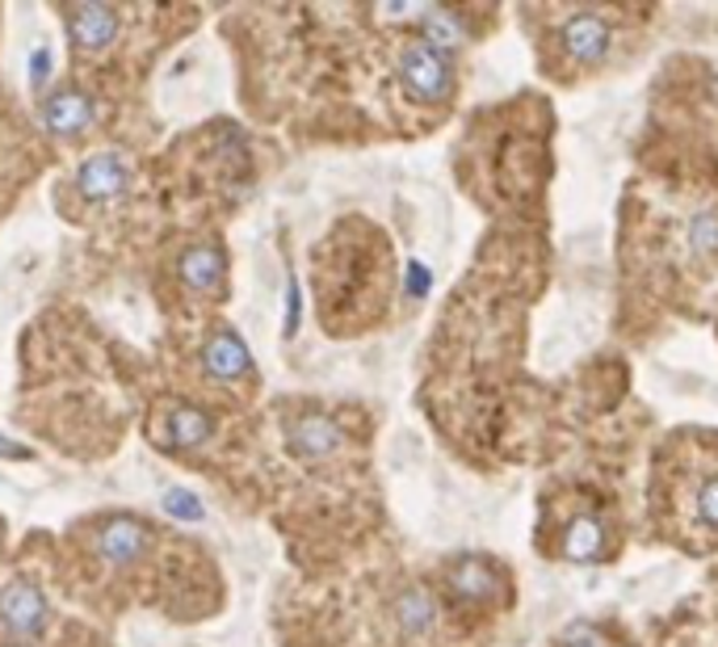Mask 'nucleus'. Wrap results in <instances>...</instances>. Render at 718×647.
Masks as SVG:
<instances>
[{
	"label": "nucleus",
	"instance_id": "1",
	"mask_svg": "<svg viewBox=\"0 0 718 647\" xmlns=\"http://www.w3.org/2000/svg\"><path fill=\"white\" fill-rule=\"evenodd\" d=\"M554 18H559L554 22V47H559V59L568 68L588 72V68L609 59L614 34H618L614 13H605V9H563Z\"/></svg>",
	"mask_w": 718,
	"mask_h": 647
},
{
	"label": "nucleus",
	"instance_id": "2",
	"mask_svg": "<svg viewBox=\"0 0 718 647\" xmlns=\"http://www.w3.org/2000/svg\"><path fill=\"white\" fill-rule=\"evenodd\" d=\"M47 623H51V605L34 580L18 576V580H9L0 589V631L13 644H38L47 635Z\"/></svg>",
	"mask_w": 718,
	"mask_h": 647
},
{
	"label": "nucleus",
	"instance_id": "3",
	"mask_svg": "<svg viewBox=\"0 0 718 647\" xmlns=\"http://www.w3.org/2000/svg\"><path fill=\"white\" fill-rule=\"evenodd\" d=\"M43 126H47V135L55 140H80L89 126L97 122V101L85 89H55V93L43 97Z\"/></svg>",
	"mask_w": 718,
	"mask_h": 647
},
{
	"label": "nucleus",
	"instance_id": "4",
	"mask_svg": "<svg viewBox=\"0 0 718 647\" xmlns=\"http://www.w3.org/2000/svg\"><path fill=\"white\" fill-rule=\"evenodd\" d=\"M64 22H68V38H72L76 51H85V55H101V51L110 47L114 38H119V9H110V4H68L64 9Z\"/></svg>",
	"mask_w": 718,
	"mask_h": 647
},
{
	"label": "nucleus",
	"instance_id": "5",
	"mask_svg": "<svg viewBox=\"0 0 718 647\" xmlns=\"http://www.w3.org/2000/svg\"><path fill=\"white\" fill-rule=\"evenodd\" d=\"M152 547V529L139 517H110L97 529V555L114 568H135Z\"/></svg>",
	"mask_w": 718,
	"mask_h": 647
},
{
	"label": "nucleus",
	"instance_id": "6",
	"mask_svg": "<svg viewBox=\"0 0 718 647\" xmlns=\"http://www.w3.org/2000/svg\"><path fill=\"white\" fill-rule=\"evenodd\" d=\"M131 186V160L122 152H93L85 165L76 168V190L89 202H110Z\"/></svg>",
	"mask_w": 718,
	"mask_h": 647
},
{
	"label": "nucleus",
	"instance_id": "7",
	"mask_svg": "<svg viewBox=\"0 0 718 647\" xmlns=\"http://www.w3.org/2000/svg\"><path fill=\"white\" fill-rule=\"evenodd\" d=\"M202 370H206L215 383H236V379H244V375L253 370V354H248V345L239 341L236 328H218V333L206 341V349H202Z\"/></svg>",
	"mask_w": 718,
	"mask_h": 647
},
{
	"label": "nucleus",
	"instance_id": "8",
	"mask_svg": "<svg viewBox=\"0 0 718 647\" xmlns=\"http://www.w3.org/2000/svg\"><path fill=\"white\" fill-rule=\"evenodd\" d=\"M177 274L193 294H218L223 282H227V257H223L218 244H193V248L181 253Z\"/></svg>",
	"mask_w": 718,
	"mask_h": 647
},
{
	"label": "nucleus",
	"instance_id": "9",
	"mask_svg": "<svg viewBox=\"0 0 718 647\" xmlns=\"http://www.w3.org/2000/svg\"><path fill=\"white\" fill-rule=\"evenodd\" d=\"M340 446H345L340 425L328 421V416H319V412H307V416H299V421L290 425V450L299 458H307V462L333 458Z\"/></svg>",
	"mask_w": 718,
	"mask_h": 647
},
{
	"label": "nucleus",
	"instance_id": "10",
	"mask_svg": "<svg viewBox=\"0 0 718 647\" xmlns=\"http://www.w3.org/2000/svg\"><path fill=\"white\" fill-rule=\"evenodd\" d=\"M450 584H455V593L467 601V605H483V601H501L504 598V576L496 572L492 564L475 559V555L458 559Z\"/></svg>",
	"mask_w": 718,
	"mask_h": 647
},
{
	"label": "nucleus",
	"instance_id": "11",
	"mask_svg": "<svg viewBox=\"0 0 718 647\" xmlns=\"http://www.w3.org/2000/svg\"><path fill=\"white\" fill-rule=\"evenodd\" d=\"M211 437H215V416L211 412H202V408L193 404H177L168 412V442L177 450H198Z\"/></svg>",
	"mask_w": 718,
	"mask_h": 647
},
{
	"label": "nucleus",
	"instance_id": "12",
	"mask_svg": "<svg viewBox=\"0 0 718 647\" xmlns=\"http://www.w3.org/2000/svg\"><path fill=\"white\" fill-rule=\"evenodd\" d=\"M395 626L404 631L407 639L429 635L433 626H437V610H433V601L425 598L420 589H407V593H400V601H395Z\"/></svg>",
	"mask_w": 718,
	"mask_h": 647
},
{
	"label": "nucleus",
	"instance_id": "13",
	"mask_svg": "<svg viewBox=\"0 0 718 647\" xmlns=\"http://www.w3.org/2000/svg\"><path fill=\"white\" fill-rule=\"evenodd\" d=\"M601 543H605V529H601L597 517H575L563 534V555L568 559H597Z\"/></svg>",
	"mask_w": 718,
	"mask_h": 647
},
{
	"label": "nucleus",
	"instance_id": "14",
	"mask_svg": "<svg viewBox=\"0 0 718 647\" xmlns=\"http://www.w3.org/2000/svg\"><path fill=\"white\" fill-rule=\"evenodd\" d=\"M160 504H165L168 517H177V522H202L206 517V509H202V501L193 497L190 488H165V497H160Z\"/></svg>",
	"mask_w": 718,
	"mask_h": 647
},
{
	"label": "nucleus",
	"instance_id": "15",
	"mask_svg": "<svg viewBox=\"0 0 718 647\" xmlns=\"http://www.w3.org/2000/svg\"><path fill=\"white\" fill-rule=\"evenodd\" d=\"M51 64H55V55H51L47 43H43V47H34V55H30V89H34V93H43V89H47L51 72H55Z\"/></svg>",
	"mask_w": 718,
	"mask_h": 647
},
{
	"label": "nucleus",
	"instance_id": "16",
	"mask_svg": "<svg viewBox=\"0 0 718 647\" xmlns=\"http://www.w3.org/2000/svg\"><path fill=\"white\" fill-rule=\"evenodd\" d=\"M0 458H9V462H25V458H34V455H30V446H18V442H9V437L0 433Z\"/></svg>",
	"mask_w": 718,
	"mask_h": 647
},
{
	"label": "nucleus",
	"instance_id": "17",
	"mask_svg": "<svg viewBox=\"0 0 718 647\" xmlns=\"http://www.w3.org/2000/svg\"><path fill=\"white\" fill-rule=\"evenodd\" d=\"M563 647H609V644L601 639L597 631H575V635H568V644Z\"/></svg>",
	"mask_w": 718,
	"mask_h": 647
},
{
	"label": "nucleus",
	"instance_id": "18",
	"mask_svg": "<svg viewBox=\"0 0 718 647\" xmlns=\"http://www.w3.org/2000/svg\"><path fill=\"white\" fill-rule=\"evenodd\" d=\"M287 336L294 333V324H299V287H290V299H287Z\"/></svg>",
	"mask_w": 718,
	"mask_h": 647
}]
</instances>
